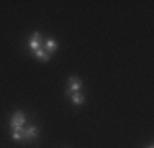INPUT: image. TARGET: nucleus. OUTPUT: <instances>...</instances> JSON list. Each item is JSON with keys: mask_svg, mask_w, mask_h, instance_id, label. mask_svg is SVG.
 I'll list each match as a JSON object with an SVG mask.
<instances>
[{"mask_svg": "<svg viewBox=\"0 0 154 148\" xmlns=\"http://www.w3.org/2000/svg\"><path fill=\"white\" fill-rule=\"evenodd\" d=\"M80 89H82V79L79 76L69 77V87L66 89V95H71L74 92H80Z\"/></svg>", "mask_w": 154, "mask_h": 148, "instance_id": "obj_1", "label": "nucleus"}, {"mask_svg": "<svg viewBox=\"0 0 154 148\" xmlns=\"http://www.w3.org/2000/svg\"><path fill=\"white\" fill-rule=\"evenodd\" d=\"M25 122H26V115H25V112L17 110V112L10 117V127H12V128L25 127Z\"/></svg>", "mask_w": 154, "mask_h": 148, "instance_id": "obj_2", "label": "nucleus"}, {"mask_svg": "<svg viewBox=\"0 0 154 148\" xmlns=\"http://www.w3.org/2000/svg\"><path fill=\"white\" fill-rule=\"evenodd\" d=\"M28 46H30V50L35 53L36 50H39V48H43V36L41 33L35 31L33 35L30 36V40H28Z\"/></svg>", "mask_w": 154, "mask_h": 148, "instance_id": "obj_3", "label": "nucleus"}, {"mask_svg": "<svg viewBox=\"0 0 154 148\" xmlns=\"http://www.w3.org/2000/svg\"><path fill=\"white\" fill-rule=\"evenodd\" d=\"M39 137V130L36 125H30V127L25 128V143H33L36 142Z\"/></svg>", "mask_w": 154, "mask_h": 148, "instance_id": "obj_4", "label": "nucleus"}, {"mask_svg": "<svg viewBox=\"0 0 154 148\" xmlns=\"http://www.w3.org/2000/svg\"><path fill=\"white\" fill-rule=\"evenodd\" d=\"M43 50H45L49 56H53V54L56 53V50H57V41L54 38H48L46 41L43 43Z\"/></svg>", "mask_w": 154, "mask_h": 148, "instance_id": "obj_5", "label": "nucleus"}, {"mask_svg": "<svg viewBox=\"0 0 154 148\" xmlns=\"http://www.w3.org/2000/svg\"><path fill=\"white\" fill-rule=\"evenodd\" d=\"M12 140L13 142H25V127L12 128Z\"/></svg>", "mask_w": 154, "mask_h": 148, "instance_id": "obj_6", "label": "nucleus"}, {"mask_svg": "<svg viewBox=\"0 0 154 148\" xmlns=\"http://www.w3.org/2000/svg\"><path fill=\"white\" fill-rule=\"evenodd\" d=\"M33 54H35V58H36V59H39L41 63H48V61L51 59V56L46 53L45 50H43V48H39V50H36Z\"/></svg>", "mask_w": 154, "mask_h": 148, "instance_id": "obj_7", "label": "nucleus"}, {"mask_svg": "<svg viewBox=\"0 0 154 148\" xmlns=\"http://www.w3.org/2000/svg\"><path fill=\"white\" fill-rule=\"evenodd\" d=\"M69 97H71V101L74 105H82V104L85 102V97L82 95V92H74V94H71Z\"/></svg>", "mask_w": 154, "mask_h": 148, "instance_id": "obj_8", "label": "nucleus"}, {"mask_svg": "<svg viewBox=\"0 0 154 148\" xmlns=\"http://www.w3.org/2000/svg\"><path fill=\"white\" fill-rule=\"evenodd\" d=\"M148 148H154V146H152V145H149V146H148Z\"/></svg>", "mask_w": 154, "mask_h": 148, "instance_id": "obj_9", "label": "nucleus"}]
</instances>
